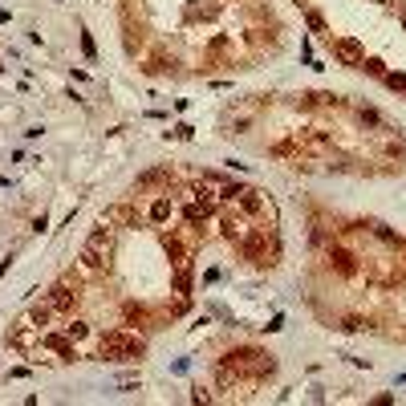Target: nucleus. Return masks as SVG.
Segmentation results:
<instances>
[{
	"label": "nucleus",
	"instance_id": "f257e3e1",
	"mask_svg": "<svg viewBox=\"0 0 406 406\" xmlns=\"http://www.w3.org/2000/svg\"><path fill=\"white\" fill-rule=\"evenodd\" d=\"M138 353H142V341H138L134 333H122V329H114V333H106V337H102V357L130 361V357H138Z\"/></svg>",
	"mask_w": 406,
	"mask_h": 406
},
{
	"label": "nucleus",
	"instance_id": "f03ea898",
	"mask_svg": "<svg viewBox=\"0 0 406 406\" xmlns=\"http://www.w3.org/2000/svg\"><path fill=\"white\" fill-rule=\"evenodd\" d=\"M106 252H110V228L102 224L98 232L90 236V244L81 248V260H86V268H102V260H106Z\"/></svg>",
	"mask_w": 406,
	"mask_h": 406
},
{
	"label": "nucleus",
	"instance_id": "7ed1b4c3",
	"mask_svg": "<svg viewBox=\"0 0 406 406\" xmlns=\"http://www.w3.org/2000/svg\"><path fill=\"white\" fill-rule=\"evenodd\" d=\"M333 53L341 61H349V65H361V49H357L353 41H333Z\"/></svg>",
	"mask_w": 406,
	"mask_h": 406
},
{
	"label": "nucleus",
	"instance_id": "20e7f679",
	"mask_svg": "<svg viewBox=\"0 0 406 406\" xmlns=\"http://www.w3.org/2000/svg\"><path fill=\"white\" fill-rule=\"evenodd\" d=\"M73 296H77V292L69 289V281H61L57 289H53V309H69V305H73Z\"/></svg>",
	"mask_w": 406,
	"mask_h": 406
},
{
	"label": "nucleus",
	"instance_id": "39448f33",
	"mask_svg": "<svg viewBox=\"0 0 406 406\" xmlns=\"http://www.w3.org/2000/svg\"><path fill=\"white\" fill-rule=\"evenodd\" d=\"M167 211H171V203H167V199H159V203L151 207V216H155V220H167Z\"/></svg>",
	"mask_w": 406,
	"mask_h": 406
},
{
	"label": "nucleus",
	"instance_id": "423d86ee",
	"mask_svg": "<svg viewBox=\"0 0 406 406\" xmlns=\"http://www.w3.org/2000/svg\"><path fill=\"white\" fill-rule=\"evenodd\" d=\"M333 260H337V268H341V272H353V260H349L346 252H333Z\"/></svg>",
	"mask_w": 406,
	"mask_h": 406
}]
</instances>
